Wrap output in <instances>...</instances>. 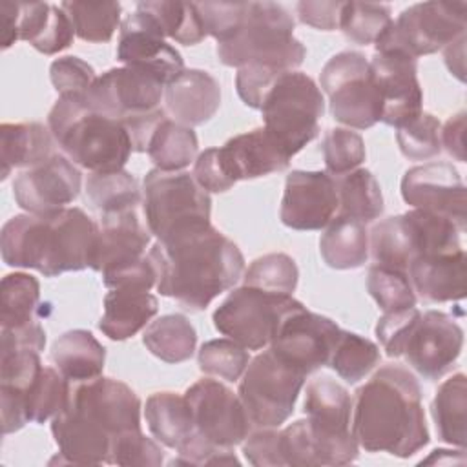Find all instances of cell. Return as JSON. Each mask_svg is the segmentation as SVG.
I'll list each match as a JSON object with an SVG mask.
<instances>
[{
	"label": "cell",
	"mask_w": 467,
	"mask_h": 467,
	"mask_svg": "<svg viewBox=\"0 0 467 467\" xmlns=\"http://www.w3.org/2000/svg\"><path fill=\"white\" fill-rule=\"evenodd\" d=\"M379 359L381 354L376 343L359 334L341 330L328 367H332L347 383H358L379 363Z\"/></svg>",
	"instance_id": "7bdbcfd3"
},
{
	"label": "cell",
	"mask_w": 467,
	"mask_h": 467,
	"mask_svg": "<svg viewBox=\"0 0 467 467\" xmlns=\"http://www.w3.org/2000/svg\"><path fill=\"white\" fill-rule=\"evenodd\" d=\"M166 111L188 128L208 122L221 104L219 82L202 69H184L164 88Z\"/></svg>",
	"instance_id": "4316f807"
},
{
	"label": "cell",
	"mask_w": 467,
	"mask_h": 467,
	"mask_svg": "<svg viewBox=\"0 0 467 467\" xmlns=\"http://www.w3.org/2000/svg\"><path fill=\"white\" fill-rule=\"evenodd\" d=\"M325 100L316 82L301 71L281 73L263 100L265 130L294 157L319 133Z\"/></svg>",
	"instance_id": "52a82bcc"
},
{
	"label": "cell",
	"mask_w": 467,
	"mask_h": 467,
	"mask_svg": "<svg viewBox=\"0 0 467 467\" xmlns=\"http://www.w3.org/2000/svg\"><path fill=\"white\" fill-rule=\"evenodd\" d=\"M441 146L456 161H465V111L452 115L441 128Z\"/></svg>",
	"instance_id": "6125c7cd"
},
{
	"label": "cell",
	"mask_w": 467,
	"mask_h": 467,
	"mask_svg": "<svg viewBox=\"0 0 467 467\" xmlns=\"http://www.w3.org/2000/svg\"><path fill=\"white\" fill-rule=\"evenodd\" d=\"M370 71L383 100L381 122L400 128L423 113L416 58L400 51L376 53Z\"/></svg>",
	"instance_id": "7402d4cb"
},
{
	"label": "cell",
	"mask_w": 467,
	"mask_h": 467,
	"mask_svg": "<svg viewBox=\"0 0 467 467\" xmlns=\"http://www.w3.org/2000/svg\"><path fill=\"white\" fill-rule=\"evenodd\" d=\"M193 179L197 181V184L206 190V192H213V193H221L230 190L235 182L228 177L221 157H219V148H208L204 150L193 166Z\"/></svg>",
	"instance_id": "91938a15"
},
{
	"label": "cell",
	"mask_w": 467,
	"mask_h": 467,
	"mask_svg": "<svg viewBox=\"0 0 467 467\" xmlns=\"http://www.w3.org/2000/svg\"><path fill=\"white\" fill-rule=\"evenodd\" d=\"M117 58L126 66L151 73L164 86L184 71L181 53L164 42V33L157 22L140 9L128 15L120 24Z\"/></svg>",
	"instance_id": "ffe728a7"
},
{
	"label": "cell",
	"mask_w": 467,
	"mask_h": 467,
	"mask_svg": "<svg viewBox=\"0 0 467 467\" xmlns=\"http://www.w3.org/2000/svg\"><path fill=\"white\" fill-rule=\"evenodd\" d=\"M99 226L80 208L11 217L0 232L2 259L9 266L33 268L46 277L91 268Z\"/></svg>",
	"instance_id": "277c9868"
},
{
	"label": "cell",
	"mask_w": 467,
	"mask_h": 467,
	"mask_svg": "<svg viewBox=\"0 0 467 467\" xmlns=\"http://www.w3.org/2000/svg\"><path fill=\"white\" fill-rule=\"evenodd\" d=\"M193 427L206 441L232 449L246 440L252 421L237 394L224 383L204 378L188 387L184 394Z\"/></svg>",
	"instance_id": "5bb4252c"
},
{
	"label": "cell",
	"mask_w": 467,
	"mask_h": 467,
	"mask_svg": "<svg viewBox=\"0 0 467 467\" xmlns=\"http://www.w3.org/2000/svg\"><path fill=\"white\" fill-rule=\"evenodd\" d=\"M243 454L246 462L255 467H283L281 431H275V427H261L248 434L243 441Z\"/></svg>",
	"instance_id": "9f6ffc18"
},
{
	"label": "cell",
	"mask_w": 467,
	"mask_h": 467,
	"mask_svg": "<svg viewBox=\"0 0 467 467\" xmlns=\"http://www.w3.org/2000/svg\"><path fill=\"white\" fill-rule=\"evenodd\" d=\"M159 301L150 290L109 288L104 296V314L99 328L113 341L135 336L157 314Z\"/></svg>",
	"instance_id": "f1b7e54d"
},
{
	"label": "cell",
	"mask_w": 467,
	"mask_h": 467,
	"mask_svg": "<svg viewBox=\"0 0 467 467\" xmlns=\"http://www.w3.org/2000/svg\"><path fill=\"white\" fill-rule=\"evenodd\" d=\"M367 290L383 312L416 306V294L405 272L374 265L368 268Z\"/></svg>",
	"instance_id": "bcb514c9"
},
{
	"label": "cell",
	"mask_w": 467,
	"mask_h": 467,
	"mask_svg": "<svg viewBox=\"0 0 467 467\" xmlns=\"http://www.w3.org/2000/svg\"><path fill=\"white\" fill-rule=\"evenodd\" d=\"M161 296L175 299L190 312L204 310L219 294L230 290L244 270L237 244L210 221L175 228L148 252Z\"/></svg>",
	"instance_id": "6da1fadb"
},
{
	"label": "cell",
	"mask_w": 467,
	"mask_h": 467,
	"mask_svg": "<svg viewBox=\"0 0 467 467\" xmlns=\"http://www.w3.org/2000/svg\"><path fill=\"white\" fill-rule=\"evenodd\" d=\"M445 49V64L449 71L458 78L465 80V35L458 36L454 42H451Z\"/></svg>",
	"instance_id": "be15d7a7"
},
{
	"label": "cell",
	"mask_w": 467,
	"mask_h": 467,
	"mask_svg": "<svg viewBox=\"0 0 467 467\" xmlns=\"http://www.w3.org/2000/svg\"><path fill=\"white\" fill-rule=\"evenodd\" d=\"M139 429V396L126 383L100 376L71 383L67 405L51 421L62 462L77 465L108 463L111 443Z\"/></svg>",
	"instance_id": "7a4b0ae2"
},
{
	"label": "cell",
	"mask_w": 467,
	"mask_h": 467,
	"mask_svg": "<svg viewBox=\"0 0 467 467\" xmlns=\"http://www.w3.org/2000/svg\"><path fill=\"white\" fill-rule=\"evenodd\" d=\"M294 16L275 2H248L239 27L217 44V57L224 66H265L275 71H292L306 55L294 38Z\"/></svg>",
	"instance_id": "8992f818"
},
{
	"label": "cell",
	"mask_w": 467,
	"mask_h": 467,
	"mask_svg": "<svg viewBox=\"0 0 467 467\" xmlns=\"http://www.w3.org/2000/svg\"><path fill=\"white\" fill-rule=\"evenodd\" d=\"M137 9L148 13L157 22L164 36L173 38L179 44L193 46L206 36V29L199 16L197 5L192 2H139Z\"/></svg>",
	"instance_id": "f35d334b"
},
{
	"label": "cell",
	"mask_w": 467,
	"mask_h": 467,
	"mask_svg": "<svg viewBox=\"0 0 467 467\" xmlns=\"http://www.w3.org/2000/svg\"><path fill=\"white\" fill-rule=\"evenodd\" d=\"M281 451H283L285 465H292V467L319 465L306 420H297L281 431Z\"/></svg>",
	"instance_id": "11a10c76"
},
{
	"label": "cell",
	"mask_w": 467,
	"mask_h": 467,
	"mask_svg": "<svg viewBox=\"0 0 467 467\" xmlns=\"http://www.w3.org/2000/svg\"><path fill=\"white\" fill-rule=\"evenodd\" d=\"M392 22L390 7L372 2H343L339 29L359 46L374 44Z\"/></svg>",
	"instance_id": "ee69618b"
},
{
	"label": "cell",
	"mask_w": 467,
	"mask_h": 467,
	"mask_svg": "<svg viewBox=\"0 0 467 467\" xmlns=\"http://www.w3.org/2000/svg\"><path fill=\"white\" fill-rule=\"evenodd\" d=\"M86 197L100 215L133 210L140 204L139 182L126 170L91 173L86 181Z\"/></svg>",
	"instance_id": "ab89813d"
},
{
	"label": "cell",
	"mask_w": 467,
	"mask_h": 467,
	"mask_svg": "<svg viewBox=\"0 0 467 467\" xmlns=\"http://www.w3.org/2000/svg\"><path fill=\"white\" fill-rule=\"evenodd\" d=\"M370 250L376 265L407 274L412 261L425 255V237L418 212L410 210L376 224L370 234Z\"/></svg>",
	"instance_id": "83f0119b"
},
{
	"label": "cell",
	"mask_w": 467,
	"mask_h": 467,
	"mask_svg": "<svg viewBox=\"0 0 467 467\" xmlns=\"http://www.w3.org/2000/svg\"><path fill=\"white\" fill-rule=\"evenodd\" d=\"M49 77L58 97L86 95L97 78L93 67L78 57H62L53 60Z\"/></svg>",
	"instance_id": "816d5d0a"
},
{
	"label": "cell",
	"mask_w": 467,
	"mask_h": 467,
	"mask_svg": "<svg viewBox=\"0 0 467 467\" xmlns=\"http://www.w3.org/2000/svg\"><path fill=\"white\" fill-rule=\"evenodd\" d=\"M339 336L341 328L336 321L299 306L279 323L270 348L283 361L308 376L330 363Z\"/></svg>",
	"instance_id": "2e32d148"
},
{
	"label": "cell",
	"mask_w": 467,
	"mask_h": 467,
	"mask_svg": "<svg viewBox=\"0 0 467 467\" xmlns=\"http://www.w3.org/2000/svg\"><path fill=\"white\" fill-rule=\"evenodd\" d=\"M297 16L303 24L312 26L316 29L332 31L339 27L343 2H299L296 5Z\"/></svg>",
	"instance_id": "94428289"
},
{
	"label": "cell",
	"mask_w": 467,
	"mask_h": 467,
	"mask_svg": "<svg viewBox=\"0 0 467 467\" xmlns=\"http://www.w3.org/2000/svg\"><path fill=\"white\" fill-rule=\"evenodd\" d=\"M303 306L301 301L288 294L266 292L254 286H239L215 308V328L243 345L248 350H259L270 345L279 323L296 308Z\"/></svg>",
	"instance_id": "7c38bea8"
},
{
	"label": "cell",
	"mask_w": 467,
	"mask_h": 467,
	"mask_svg": "<svg viewBox=\"0 0 467 467\" xmlns=\"http://www.w3.org/2000/svg\"><path fill=\"white\" fill-rule=\"evenodd\" d=\"M319 84L330 99L332 117L354 130L381 120L383 100L374 84L370 62L359 51H341L321 69Z\"/></svg>",
	"instance_id": "9c48e42d"
},
{
	"label": "cell",
	"mask_w": 467,
	"mask_h": 467,
	"mask_svg": "<svg viewBox=\"0 0 467 467\" xmlns=\"http://www.w3.org/2000/svg\"><path fill=\"white\" fill-rule=\"evenodd\" d=\"M51 361L71 383L95 379L104 370L106 348L82 328L64 332L51 347Z\"/></svg>",
	"instance_id": "f546056e"
},
{
	"label": "cell",
	"mask_w": 467,
	"mask_h": 467,
	"mask_svg": "<svg viewBox=\"0 0 467 467\" xmlns=\"http://www.w3.org/2000/svg\"><path fill=\"white\" fill-rule=\"evenodd\" d=\"M47 122L67 159L91 173L122 170L133 151L124 124L93 109L84 95L58 97Z\"/></svg>",
	"instance_id": "5b68a950"
},
{
	"label": "cell",
	"mask_w": 467,
	"mask_h": 467,
	"mask_svg": "<svg viewBox=\"0 0 467 467\" xmlns=\"http://www.w3.org/2000/svg\"><path fill=\"white\" fill-rule=\"evenodd\" d=\"M5 389V387H4ZM13 390V389H11ZM71 381L51 367H42L38 376L27 385L24 392H18L24 403L26 418L33 423H44L64 410L69 400Z\"/></svg>",
	"instance_id": "74e56055"
},
{
	"label": "cell",
	"mask_w": 467,
	"mask_h": 467,
	"mask_svg": "<svg viewBox=\"0 0 467 467\" xmlns=\"http://www.w3.org/2000/svg\"><path fill=\"white\" fill-rule=\"evenodd\" d=\"M334 181L339 201V215L370 223L383 213L381 188L368 170L356 168L345 175L334 177Z\"/></svg>",
	"instance_id": "d590c367"
},
{
	"label": "cell",
	"mask_w": 467,
	"mask_h": 467,
	"mask_svg": "<svg viewBox=\"0 0 467 467\" xmlns=\"http://www.w3.org/2000/svg\"><path fill=\"white\" fill-rule=\"evenodd\" d=\"M219 157L234 182L283 171L292 159L265 128L232 137L219 148Z\"/></svg>",
	"instance_id": "cb8c5ba5"
},
{
	"label": "cell",
	"mask_w": 467,
	"mask_h": 467,
	"mask_svg": "<svg viewBox=\"0 0 467 467\" xmlns=\"http://www.w3.org/2000/svg\"><path fill=\"white\" fill-rule=\"evenodd\" d=\"M305 414L319 465H347L358 458V441L350 431L352 398L328 376L306 385Z\"/></svg>",
	"instance_id": "30bf717a"
},
{
	"label": "cell",
	"mask_w": 467,
	"mask_h": 467,
	"mask_svg": "<svg viewBox=\"0 0 467 467\" xmlns=\"http://www.w3.org/2000/svg\"><path fill=\"white\" fill-rule=\"evenodd\" d=\"M432 418L441 441L465 447L467 440V378L463 372L445 379L432 401Z\"/></svg>",
	"instance_id": "836d02e7"
},
{
	"label": "cell",
	"mask_w": 467,
	"mask_h": 467,
	"mask_svg": "<svg viewBox=\"0 0 467 467\" xmlns=\"http://www.w3.org/2000/svg\"><path fill=\"white\" fill-rule=\"evenodd\" d=\"M2 49L16 40L29 42L44 55H55L71 46L75 29L60 5L46 2H2L0 4Z\"/></svg>",
	"instance_id": "e0dca14e"
},
{
	"label": "cell",
	"mask_w": 467,
	"mask_h": 467,
	"mask_svg": "<svg viewBox=\"0 0 467 467\" xmlns=\"http://www.w3.org/2000/svg\"><path fill=\"white\" fill-rule=\"evenodd\" d=\"M339 208L336 181L327 171L294 170L285 182L281 223L292 230H321Z\"/></svg>",
	"instance_id": "603a6c76"
},
{
	"label": "cell",
	"mask_w": 467,
	"mask_h": 467,
	"mask_svg": "<svg viewBox=\"0 0 467 467\" xmlns=\"http://www.w3.org/2000/svg\"><path fill=\"white\" fill-rule=\"evenodd\" d=\"M321 150L327 173L332 177H339L356 170L367 155L361 135L345 128L330 130L323 139Z\"/></svg>",
	"instance_id": "681fc988"
},
{
	"label": "cell",
	"mask_w": 467,
	"mask_h": 467,
	"mask_svg": "<svg viewBox=\"0 0 467 467\" xmlns=\"http://www.w3.org/2000/svg\"><path fill=\"white\" fill-rule=\"evenodd\" d=\"M285 71H275L265 66H244L239 67L235 77V88L241 100L254 109H261L265 97L274 86L275 78Z\"/></svg>",
	"instance_id": "6f0895ef"
},
{
	"label": "cell",
	"mask_w": 467,
	"mask_h": 467,
	"mask_svg": "<svg viewBox=\"0 0 467 467\" xmlns=\"http://www.w3.org/2000/svg\"><path fill=\"white\" fill-rule=\"evenodd\" d=\"M463 330L445 312L427 310L410 328L401 356L425 379H440L462 354Z\"/></svg>",
	"instance_id": "ac0fdd59"
},
{
	"label": "cell",
	"mask_w": 467,
	"mask_h": 467,
	"mask_svg": "<svg viewBox=\"0 0 467 467\" xmlns=\"http://www.w3.org/2000/svg\"><path fill=\"white\" fill-rule=\"evenodd\" d=\"M195 5L206 35L213 36L219 44L239 27L248 2H201Z\"/></svg>",
	"instance_id": "f5cc1de1"
},
{
	"label": "cell",
	"mask_w": 467,
	"mask_h": 467,
	"mask_svg": "<svg viewBox=\"0 0 467 467\" xmlns=\"http://www.w3.org/2000/svg\"><path fill=\"white\" fill-rule=\"evenodd\" d=\"M164 462V451L142 431H130L119 436L109 449V465H140V467H159Z\"/></svg>",
	"instance_id": "f907efd6"
},
{
	"label": "cell",
	"mask_w": 467,
	"mask_h": 467,
	"mask_svg": "<svg viewBox=\"0 0 467 467\" xmlns=\"http://www.w3.org/2000/svg\"><path fill=\"white\" fill-rule=\"evenodd\" d=\"M40 299L36 277L15 272L2 277L0 285V323L2 328H16L33 321Z\"/></svg>",
	"instance_id": "60d3db41"
},
{
	"label": "cell",
	"mask_w": 467,
	"mask_h": 467,
	"mask_svg": "<svg viewBox=\"0 0 467 467\" xmlns=\"http://www.w3.org/2000/svg\"><path fill=\"white\" fill-rule=\"evenodd\" d=\"M164 84L151 73L124 66L113 67L95 78L84 95L86 102L122 124L153 113L161 108Z\"/></svg>",
	"instance_id": "9a60e30c"
},
{
	"label": "cell",
	"mask_w": 467,
	"mask_h": 467,
	"mask_svg": "<svg viewBox=\"0 0 467 467\" xmlns=\"http://www.w3.org/2000/svg\"><path fill=\"white\" fill-rule=\"evenodd\" d=\"M305 378L272 348L257 354L239 383V398L252 425L279 427L285 423L294 412Z\"/></svg>",
	"instance_id": "8fae6325"
},
{
	"label": "cell",
	"mask_w": 467,
	"mask_h": 467,
	"mask_svg": "<svg viewBox=\"0 0 467 467\" xmlns=\"http://www.w3.org/2000/svg\"><path fill=\"white\" fill-rule=\"evenodd\" d=\"M75 35L84 42H108L120 24L119 2H62Z\"/></svg>",
	"instance_id": "b9f144b4"
},
{
	"label": "cell",
	"mask_w": 467,
	"mask_h": 467,
	"mask_svg": "<svg viewBox=\"0 0 467 467\" xmlns=\"http://www.w3.org/2000/svg\"><path fill=\"white\" fill-rule=\"evenodd\" d=\"M197 361L204 374L217 376L226 381H237L250 363V354L248 348L234 339L221 337L202 343Z\"/></svg>",
	"instance_id": "7dc6e473"
},
{
	"label": "cell",
	"mask_w": 467,
	"mask_h": 467,
	"mask_svg": "<svg viewBox=\"0 0 467 467\" xmlns=\"http://www.w3.org/2000/svg\"><path fill=\"white\" fill-rule=\"evenodd\" d=\"M142 343L161 361L182 363L193 356L197 332L186 316L166 314L146 327Z\"/></svg>",
	"instance_id": "e575fe53"
},
{
	"label": "cell",
	"mask_w": 467,
	"mask_h": 467,
	"mask_svg": "<svg viewBox=\"0 0 467 467\" xmlns=\"http://www.w3.org/2000/svg\"><path fill=\"white\" fill-rule=\"evenodd\" d=\"M297 279V265L286 254H266L257 257L244 272V285L288 296L296 290Z\"/></svg>",
	"instance_id": "f6af8a7d"
},
{
	"label": "cell",
	"mask_w": 467,
	"mask_h": 467,
	"mask_svg": "<svg viewBox=\"0 0 467 467\" xmlns=\"http://www.w3.org/2000/svg\"><path fill=\"white\" fill-rule=\"evenodd\" d=\"M319 252L330 268L350 270L363 266L368 257L365 223L337 213L319 239Z\"/></svg>",
	"instance_id": "1f68e13d"
},
{
	"label": "cell",
	"mask_w": 467,
	"mask_h": 467,
	"mask_svg": "<svg viewBox=\"0 0 467 467\" xmlns=\"http://www.w3.org/2000/svg\"><path fill=\"white\" fill-rule=\"evenodd\" d=\"M144 416L151 434L170 449H179L195 432L188 401L175 392L151 394Z\"/></svg>",
	"instance_id": "d6a6232c"
},
{
	"label": "cell",
	"mask_w": 467,
	"mask_h": 467,
	"mask_svg": "<svg viewBox=\"0 0 467 467\" xmlns=\"http://www.w3.org/2000/svg\"><path fill=\"white\" fill-rule=\"evenodd\" d=\"M80 186V170L67 157L55 153L47 161L20 171L13 181V195L27 213L46 215L67 208L78 197Z\"/></svg>",
	"instance_id": "d6986e66"
},
{
	"label": "cell",
	"mask_w": 467,
	"mask_h": 467,
	"mask_svg": "<svg viewBox=\"0 0 467 467\" xmlns=\"http://www.w3.org/2000/svg\"><path fill=\"white\" fill-rule=\"evenodd\" d=\"M197 148L195 131L166 117L151 135L146 151L159 170L179 171L195 159Z\"/></svg>",
	"instance_id": "8d00e7d4"
},
{
	"label": "cell",
	"mask_w": 467,
	"mask_h": 467,
	"mask_svg": "<svg viewBox=\"0 0 467 467\" xmlns=\"http://www.w3.org/2000/svg\"><path fill=\"white\" fill-rule=\"evenodd\" d=\"M456 462L463 463L465 456L462 454V456L454 458L452 451H447V449H436V451H432V454L429 458L421 460V463H456Z\"/></svg>",
	"instance_id": "e7e4bbea"
},
{
	"label": "cell",
	"mask_w": 467,
	"mask_h": 467,
	"mask_svg": "<svg viewBox=\"0 0 467 467\" xmlns=\"http://www.w3.org/2000/svg\"><path fill=\"white\" fill-rule=\"evenodd\" d=\"M465 261L463 248L414 259L407 270L414 294H418L425 303L463 299Z\"/></svg>",
	"instance_id": "484cf974"
},
{
	"label": "cell",
	"mask_w": 467,
	"mask_h": 467,
	"mask_svg": "<svg viewBox=\"0 0 467 467\" xmlns=\"http://www.w3.org/2000/svg\"><path fill=\"white\" fill-rule=\"evenodd\" d=\"M396 130L398 146L407 159L425 161L441 151V124L431 113H420Z\"/></svg>",
	"instance_id": "c3c4849f"
},
{
	"label": "cell",
	"mask_w": 467,
	"mask_h": 467,
	"mask_svg": "<svg viewBox=\"0 0 467 467\" xmlns=\"http://www.w3.org/2000/svg\"><path fill=\"white\" fill-rule=\"evenodd\" d=\"M102 274V283L108 288H140L150 290L157 283L153 263L148 255H142L131 263L108 268Z\"/></svg>",
	"instance_id": "680465c9"
},
{
	"label": "cell",
	"mask_w": 467,
	"mask_h": 467,
	"mask_svg": "<svg viewBox=\"0 0 467 467\" xmlns=\"http://www.w3.org/2000/svg\"><path fill=\"white\" fill-rule=\"evenodd\" d=\"M139 208L100 215V228L91 268L104 272L144 255L151 232L140 219Z\"/></svg>",
	"instance_id": "d4e9b609"
},
{
	"label": "cell",
	"mask_w": 467,
	"mask_h": 467,
	"mask_svg": "<svg viewBox=\"0 0 467 467\" xmlns=\"http://www.w3.org/2000/svg\"><path fill=\"white\" fill-rule=\"evenodd\" d=\"M53 135L40 122H18L0 126L2 181L15 168H33L53 157Z\"/></svg>",
	"instance_id": "4dcf8cb0"
},
{
	"label": "cell",
	"mask_w": 467,
	"mask_h": 467,
	"mask_svg": "<svg viewBox=\"0 0 467 467\" xmlns=\"http://www.w3.org/2000/svg\"><path fill=\"white\" fill-rule=\"evenodd\" d=\"M144 217L157 239L179 226L210 221L212 199L193 175L153 168L144 177Z\"/></svg>",
	"instance_id": "4fadbf2b"
},
{
	"label": "cell",
	"mask_w": 467,
	"mask_h": 467,
	"mask_svg": "<svg viewBox=\"0 0 467 467\" xmlns=\"http://www.w3.org/2000/svg\"><path fill=\"white\" fill-rule=\"evenodd\" d=\"M401 197L412 208L443 215L465 232V184L452 164L429 162L407 170Z\"/></svg>",
	"instance_id": "44dd1931"
},
{
	"label": "cell",
	"mask_w": 467,
	"mask_h": 467,
	"mask_svg": "<svg viewBox=\"0 0 467 467\" xmlns=\"http://www.w3.org/2000/svg\"><path fill=\"white\" fill-rule=\"evenodd\" d=\"M467 29L465 2H421L400 13L374 42L376 53L400 51L412 58L447 47Z\"/></svg>",
	"instance_id": "ba28073f"
},
{
	"label": "cell",
	"mask_w": 467,
	"mask_h": 467,
	"mask_svg": "<svg viewBox=\"0 0 467 467\" xmlns=\"http://www.w3.org/2000/svg\"><path fill=\"white\" fill-rule=\"evenodd\" d=\"M352 432L365 451L409 458L429 443L416 376L401 365L381 367L356 390Z\"/></svg>",
	"instance_id": "3957f363"
},
{
	"label": "cell",
	"mask_w": 467,
	"mask_h": 467,
	"mask_svg": "<svg viewBox=\"0 0 467 467\" xmlns=\"http://www.w3.org/2000/svg\"><path fill=\"white\" fill-rule=\"evenodd\" d=\"M421 312L416 306L385 312L376 325V336L390 358H400L407 341V336L414 323L420 319Z\"/></svg>",
	"instance_id": "db71d44e"
}]
</instances>
